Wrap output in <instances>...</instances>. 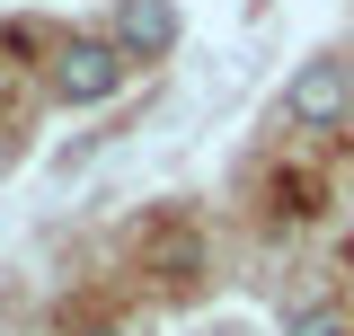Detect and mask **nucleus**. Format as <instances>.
Returning <instances> with one entry per match:
<instances>
[{"label":"nucleus","mask_w":354,"mask_h":336,"mask_svg":"<svg viewBox=\"0 0 354 336\" xmlns=\"http://www.w3.org/2000/svg\"><path fill=\"white\" fill-rule=\"evenodd\" d=\"M106 336H124V328H106Z\"/></svg>","instance_id":"obj_6"},{"label":"nucleus","mask_w":354,"mask_h":336,"mask_svg":"<svg viewBox=\"0 0 354 336\" xmlns=\"http://www.w3.org/2000/svg\"><path fill=\"white\" fill-rule=\"evenodd\" d=\"M0 168H9V151H0Z\"/></svg>","instance_id":"obj_5"},{"label":"nucleus","mask_w":354,"mask_h":336,"mask_svg":"<svg viewBox=\"0 0 354 336\" xmlns=\"http://www.w3.org/2000/svg\"><path fill=\"white\" fill-rule=\"evenodd\" d=\"M346 106H354L346 62H301V71H292V88H283V115H292V124H310V133L346 124Z\"/></svg>","instance_id":"obj_2"},{"label":"nucleus","mask_w":354,"mask_h":336,"mask_svg":"<svg viewBox=\"0 0 354 336\" xmlns=\"http://www.w3.org/2000/svg\"><path fill=\"white\" fill-rule=\"evenodd\" d=\"M124 44L115 36H80V44H62V53H53V97H62V106H97V97H115V88H124Z\"/></svg>","instance_id":"obj_1"},{"label":"nucleus","mask_w":354,"mask_h":336,"mask_svg":"<svg viewBox=\"0 0 354 336\" xmlns=\"http://www.w3.org/2000/svg\"><path fill=\"white\" fill-rule=\"evenodd\" d=\"M115 44H124V62H160L177 44V9L169 0H124L115 9Z\"/></svg>","instance_id":"obj_3"},{"label":"nucleus","mask_w":354,"mask_h":336,"mask_svg":"<svg viewBox=\"0 0 354 336\" xmlns=\"http://www.w3.org/2000/svg\"><path fill=\"white\" fill-rule=\"evenodd\" d=\"M283 336H346V310L310 301V310H292V328H283Z\"/></svg>","instance_id":"obj_4"}]
</instances>
